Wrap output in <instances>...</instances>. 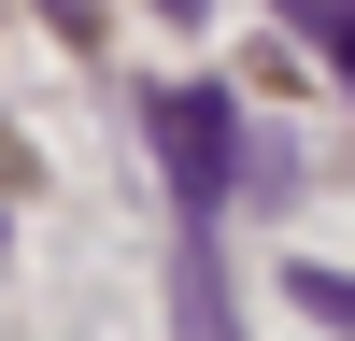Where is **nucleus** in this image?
Listing matches in <instances>:
<instances>
[{
  "instance_id": "nucleus-1",
  "label": "nucleus",
  "mask_w": 355,
  "mask_h": 341,
  "mask_svg": "<svg viewBox=\"0 0 355 341\" xmlns=\"http://www.w3.org/2000/svg\"><path fill=\"white\" fill-rule=\"evenodd\" d=\"M142 128H157V170H171V213H185V227H214L227 199L256 185V170H242V100H227V85H157Z\"/></svg>"
},
{
  "instance_id": "nucleus-5",
  "label": "nucleus",
  "mask_w": 355,
  "mask_h": 341,
  "mask_svg": "<svg viewBox=\"0 0 355 341\" xmlns=\"http://www.w3.org/2000/svg\"><path fill=\"white\" fill-rule=\"evenodd\" d=\"M157 15H171V28H199V0H157Z\"/></svg>"
},
{
  "instance_id": "nucleus-4",
  "label": "nucleus",
  "mask_w": 355,
  "mask_h": 341,
  "mask_svg": "<svg viewBox=\"0 0 355 341\" xmlns=\"http://www.w3.org/2000/svg\"><path fill=\"white\" fill-rule=\"evenodd\" d=\"M284 15H299V28H313V43H327V57H341V71H355V0H284Z\"/></svg>"
},
{
  "instance_id": "nucleus-6",
  "label": "nucleus",
  "mask_w": 355,
  "mask_h": 341,
  "mask_svg": "<svg viewBox=\"0 0 355 341\" xmlns=\"http://www.w3.org/2000/svg\"><path fill=\"white\" fill-rule=\"evenodd\" d=\"M43 15H57V28H85V0H43Z\"/></svg>"
},
{
  "instance_id": "nucleus-3",
  "label": "nucleus",
  "mask_w": 355,
  "mask_h": 341,
  "mask_svg": "<svg viewBox=\"0 0 355 341\" xmlns=\"http://www.w3.org/2000/svg\"><path fill=\"white\" fill-rule=\"evenodd\" d=\"M284 299H299L313 327H341V341H355V284H341V270H284Z\"/></svg>"
},
{
  "instance_id": "nucleus-2",
  "label": "nucleus",
  "mask_w": 355,
  "mask_h": 341,
  "mask_svg": "<svg viewBox=\"0 0 355 341\" xmlns=\"http://www.w3.org/2000/svg\"><path fill=\"white\" fill-rule=\"evenodd\" d=\"M171 327H185V341H242V313H227V256H214V227H185V242H171Z\"/></svg>"
}]
</instances>
